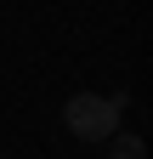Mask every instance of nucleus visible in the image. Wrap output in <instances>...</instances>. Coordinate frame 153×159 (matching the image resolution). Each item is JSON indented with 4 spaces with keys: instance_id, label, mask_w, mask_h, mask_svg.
I'll list each match as a JSON object with an SVG mask.
<instances>
[{
    "instance_id": "nucleus-1",
    "label": "nucleus",
    "mask_w": 153,
    "mask_h": 159,
    "mask_svg": "<svg viewBox=\"0 0 153 159\" xmlns=\"http://www.w3.org/2000/svg\"><path fill=\"white\" fill-rule=\"evenodd\" d=\"M119 108H125V97H97V91H74L68 97V131L80 136V142H108V136H119Z\"/></svg>"
},
{
    "instance_id": "nucleus-2",
    "label": "nucleus",
    "mask_w": 153,
    "mask_h": 159,
    "mask_svg": "<svg viewBox=\"0 0 153 159\" xmlns=\"http://www.w3.org/2000/svg\"><path fill=\"white\" fill-rule=\"evenodd\" d=\"M108 159H147L142 136H108Z\"/></svg>"
}]
</instances>
